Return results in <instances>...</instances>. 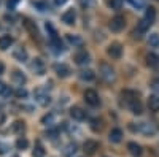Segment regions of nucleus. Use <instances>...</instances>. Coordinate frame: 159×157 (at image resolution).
<instances>
[{
  "label": "nucleus",
  "instance_id": "f8f14e48",
  "mask_svg": "<svg viewBox=\"0 0 159 157\" xmlns=\"http://www.w3.org/2000/svg\"><path fill=\"white\" fill-rule=\"evenodd\" d=\"M70 116L73 117L75 121H83L84 117H86V113H84L81 108L75 107V108H72V110H70Z\"/></svg>",
  "mask_w": 159,
  "mask_h": 157
},
{
  "label": "nucleus",
  "instance_id": "5701e85b",
  "mask_svg": "<svg viewBox=\"0 0 159 157\" xmlns=\"http://www.w3.org/2000/svg\"><path fill=\"white\" fill-rule=\"evenodd\" d=\"M154 18H156V10H154L153 7H148V8H147V11H145V19H147L148 22H151V24H153Z\"/></svg>",
  "mask_w": 159,
  "mask_h": 157
},
{
  "label": "nucleus",
  "instance_id": "6e6552de",
  "mask_svg": "<svg viewBox=\"0 0 159 157\" xmlns=\"http://www.w3.org/2000/svg\"><path fill=\"white\" fill-rule=\"evenodd\" d=\"M30 68L37 73V75H45V63L42 59H34V62L30 63Z\"/></svg>",
  "mask_w": 159,
  "mask_h": 157
},
{
  "label": "nucleus",
  "instance_id": "f257e3e1",
  "mask_svg": "<svg viewBox=\"0 0 159 157\" xmlns=\"http://www.w3.org/2000/svg\"><path fill=\"white\" fill-rule=\"evenodd\" d=\"M99 75H100L102 80H103L105 83H108V84H111V83L116 81V73H115V70L111 68V65H108V63H102V65H100Z\"/></svg>",
  "mask_w": 159,
  "mask_h": 157
},
{
  "label": "nucleus",
  "instance_id": "a18cd8bd",
  "mask_svg": "<svg viewBox=\"0 0 159 157\" xmlns=\"http://www.w3.org/2000/svg\"><path fill=\"white\" fill-rule=\"evenodd\" d=\"M5 87H7V86H5L3 83H0V94H2V92H3V89H5Z\"/></svg>",
  "mask_w": 159,
  "mask_h": 157
},
{
  "label": "nucleus",
  "instance_id": "20e7f679",
  "mask_svg": "<svg viewBox=\"0 0 159 157\" xmlns=\"http://www.w3.org/2000/svg\"><path fill=\"white\" fill-rule=\"evenodd\" d=\"M134 130H137V132L143 133V135H153L156 132V129L153 124H148V122H140L137 127H132Z\"/></svg>",
  "mask_w": 159,
  "mask_h": 157
},
{
  "label": "nucleus",
  "instance_id": "a211bd4d",
  "mask_svg": "<svg viewBox=\"0 0 159 157\" xmlns=\"http://www.w3.org/2000/svg\"><path fill=\"white\" fill-rule=\"evenodd\" d=\"M11 78H13V81H15L16 84H19V86H22L24 83H25V76L19 72V70H15L11 73Z\"/></svg>",
  "mask_w": 159,
  "mask_h": 157
},
{
  "label": "nucleus",
  "instance_id": "1a4fd4ad",
  "mask_svg": "<svg viewBox=\"0 0 159 157\" xmlns=\"http://www.w3.org/2000/svg\"><path fill=\"white\" fill-rule=\"evenodd\" d=\"M54 72H56L57 76H61V78H67V76L70 75V68H69L65 63H56V65H54Z\"/></svg>",
  "mask_w": 159,
  "mask_h": 157
},
{
  "label": "nucleus",
  "instance_id": "393cba45",
  "mask_svg": "<svg viewBox=\"0 0 159 157\" xmlns=\"http://www.w3.org/2000/svg\"><path fill=\"white\" fill-rule=\"evenodd\" d=\"M80 78L84 80V81H92L94 80V72L92 70H83L81 73H80Z\"/></svg>",
  "mask_w": 159,
  "mask_h": 157
},
{
  "label": "nucleus",
  "instance_id": "72a5a7b5",
  "mask_svg": "<svg viewBox=\"0 0 159 157\" xmlns=\"http://www.w3.org/2000/svg\"><path fill=\"white\" fill-rule=\"evenodd\" d=\"M123 2H124V0H110V7L113 10H119L123 7Z\"/></svg>",
  "mask_w": 159,
  "mask_h": 157
},
{
  "label": "nucleus",
  "instance_id": "c9c22d12",
  "mask_svg": "<svg viewBox=\"0 0 159 157\" xmlns=\"http://www.w3.org/2000/svg\"><path fill=\"white\" fill-rule=\"evenodd\" d=\"M91 127H92V130H96V132H97V130L102 129V121L100 119H94L91 122Z\"/></svg>",
  "mask_w": 159,
  "mask_h": 157
},
{
  "label": "nucleus",
  "instance_id": "0eeeda50",
  "mask_svg": "<svg viewBox=\"0 0 159 157\" xmlns=\"http://www.w3.org/2000/svg\"><path fill=\"white\" fill-rule=\"evenodd\" d=\"M107 52H108V56H111L113 59H119L121 57V52H123V48H121L119 43H113V45L108 46Z\"/></svg>",
  "mask_w": 159,
  "mask_h": 157
},
{
  "label": "nucleus",
  "instance_id": "b1692460",
  "mask_svg": "<svg viewBox=\"0 0 159 157\" xmlns=\"http://www.w3.org/2000/svg\"><path fill=\"white\" fill-rule=\"evenodd\" d=\"M42 122L45 124V125H54V122H56V114H52V113H49V114H46V116H43V119H42Z\"/></svg>",
  "mask_w": 159,
  "mask_h": 157
},
{
  "label": "nucleus",
  "instance_id": "9b49d317",
  "mask_svg": "<svg viewBox=\"0 0 159 157\" xmlns=\"http://www.w3.org/2000/svg\"><path fill=\"white\" fill-rule=\"evenodd\" d=\"M89 54L86 51H80V52H76L75 54V62L78 63V65H86L88 62H89Z\"/></svg>",
  "mask_w": 159,
  "mask_h": 157
},
{
  "label": "nucleus",
  "instance_id": "9d476101",
  "mask_svg": "<svg viewBox=\"0 0 159 157\" xmlns=\"http://www.w3.org/2000/svg\"><path fill=\"white\" fill-rule=\"evenodd\" d=\"M75 19H76V13H75V10L65 11V13H64V16H62V21L67 24V25H73V24H75Z\"/></svg>",
  "mask_w": 159,
  "mask_h": 157
},
{
  "label": "nucleus",
  "instance_id": "a19ab883",
  "mask_svg": "<svg viewBox=\"0 0 159 157\" xmlns=\"http://www.w3.org/2000/svg\"><path fill=\"white\" fill-rule=\"evenodd\" d=\"M5 119H7V116H5V113H3V111H0V125H2V124L5 122Z\"/></svg>",
  "mask_w": 159,
  "mask_h": 157
},
{
  "label": "nucleus",
  "instance_id": "f3484780",
  "mask_svg": "<svg viewBox=\"0 0 159 157\" xmlns=\"http://www.w3.org/2000/svg\"><path fill=\"white\" fill-rule=\"evenodd\" d=\"M51 46H52V49H54L56 52H61V51L64 49V46H62V41H61V38H59L57 35L51 37Z\"/></svg>",
  "mask_w": 159,
  "mask_h": 157
},
{
  "label": "nucleus",
  "instance_id": "7ed1b4c3",
  "mask_svg": "<svg viewBox=\"0 0 159 157\" xmlns=\"http://www.w3.org/2000/svg\"><path fill=\"white\" fill-rule=\"evenodd\" d=\"M124 25H126V19H124V16L118 15V16H115V18L111 19V22H110V29H111L113 32H119V30H123V29H124Z\"/></svg>",
  "mask_w": 159,
  "mask_h": 157
},
{
  "label": "nucleus",
  "instance_id": "473e14b6",
  "mask_svg": "<svg viewBox=\"0 0 159 157\" xmlns=\"http://www.w3.org/2000/svg\"><path fill=\"white\" fill-rule=\"evenodd\" d=\"M24 25H25V27H27V29L30 30V33H32L34 37H37V27H35V25H34L30 21H25V22H24Z\"/></svg>",
  "mask_w": 159,
  "mask_h": 157
},
{
  "label": "nucleus",
  "instance_id": "e433bc0d",
  "mask_svg": "<svg viewBox=\"0 0 159 157\" xmlns=\"http://www.w3.org/2000/svg\"><path fill=\"white\" fill-rule=\"evenodd\" d=\"M80 2H81V5H83V7H86V8L94 7V5H96V0H80Z\"/></svg>",
  "mask_w": 159,
  "mask_h": 157
},
{
  "label": "nucleus",
  "instance_id": "4be33fe9",
  "mask_svg": "<svg viewBox=\"0 0 159 157\" xmlns=\"http://www.w3.org/2000/svg\"><path fill=\"white\" fill-rule=\"evenodd\" d=\"M67 40L70 45L73 46H83V38L81 37H76V35H67Z\"/></svg>",
  "mask_w": 159,
  "mask_h": 157
},
{
  "label": "nucleus",
  "instance_id": "a878e982",
  "mask_svg": "<svg viewBox=\"0 0 159 157\" xmlns=\"http://www.w3.org/2000/svg\"><path fill=\"white\" fill-rule=\"evenodd\" d=\"M148 45H150L151 48H157V46H159V35H157V33H151V35L148 37Z\"/></svg>",
  "mask_w": 159,
  "mask_h": 157
},
{
  "label": "nucleus",
  "instance_id": "423d86ee",
  "mask_svg": "<svg viewBox=\"0 0 159 157\" xmlns=\"http://www.w3.org/2000/svg\"><path fill=\"white\" fill-rule=\"evenodd\" d=\"M83 151L88 154V155H92V154H94L97 149H99V143L97 141H94V140H86L84 141V145H83Z\"/></svg>",
  "mask_w": 159,
  "mask_h": 157
},
{
  "label": "nucleus",
  "instance_id": "4468645a",
  "mask_svg": "<svg viewBox=\"0 0 159 157\" xmlns=\"http://www.w3.org/2000/svg\"><path fill=\"white\" fill-rule=\"evenodd\" d=\"M11 45H13V38L10 35H2V37H0V49H2V51L8 49Z\"/></svg>",
  "mask_w": 159,
  "mask_h": 157
},
{
  "label": "nucleus",
  "instance_id": "39448f33",
  "mask_svg": "<svg viewBox=\"0 0 159 157\" xmlns=\"http://www.w3.org/2000/svg\"><path fill=\"white\" fill-rule=\"evenodd\" d=\"M84 100H86L88 105H91V107H97L99 102H100L97 92H96V90H92V89H88L84 92Z\"/></svg>",
  "mask_w": 159,
  "mask_h": 157
},
{
  "label": "nucleus",
  "instance_id": "412c9836",
  "mask_svg": "<svg viewBox=\"0 0 159 157\" xmlns=\"http://www.w3.org/2000/svg\"><path fill=\"white\" fill-rule=\"evenodd\" d=\"M147 63L150 65V67H156V65L159 63V56L154 54V52H150V54L147 56Z\"/></svg>",
  "mask_w": 159,
  "mask_h": 157
},
{
  "label": "nucleus",
  "instance_id": "ddd939ff",
  "mask_svg": "<svg viewBox=\"0 0 159 157\" xmlns=\"http://www.w3.org/2000/svg\"><path fill=\"white\" fill-rule=\"evenodd\" d=\"M13 56H15V59L19 60V62H25L27 60V51L24 48H16L15 52H13Z\"/></svg>",
  "mask_w": 159,
  "mask_h": 157
},
{
  "label": "nucleus",
  "instance_id": "ea45409f",
  "mask_svg": "<svg viewBox=\"0 0 159 157\" xmlns=\"http://www.w3.org/2000/svg\"><path fill=\"white\" fill-rule=\"evenodd\" d=\"M154 90H157V92H159V80H154L153 81V86H151Z\"/></svg>",
  "mask_w": 159,
  "mask_h": 157
},
{
  "label": "nucleus",
  "instance_id": "f704fd0d",
  "mask_svg": "<svg viewBox=\"0 0 159 157\" xmlns=\"http://www.w3.org/2000/svg\"><path fill=\"white\" fill-rule=\"evenodd\" d=\"M15 95H16L18 98H25V97H27V90H25L24 87H19L16 92H15Z\"/></svg>",
  "mask_w": 159,
  "mask_h": 157
},
{
  "label": "nucleus",
  "instance_id": "58836bf2",
  "mask_svg": "<svg viewBox=\"0 0 159 157\" xmlns=\"http://www.w3.org/2000/svg\"><path fill=\"white\" fill-rule=\"evenodd\" d=\"M57 133H59L57 130H49V132H48V137H49L51 140H54V138L57 137Z\"/></svg>",
  "mask_w": 159,
  "mask_h": 157
},
{
  "label": "nucleus",
  "instance_id": "dca6fc26",
  "mask_svg": "<svg viewBox=\"0 0 159 157\" xmlns=\"http://www.w3.org/2000/svg\"><path fill=\"white\" fill-rule=\"evenodd\" d=\"M129 108H130V111L134 113V114H142V103H140L139 98L129 102Z\"/></svg>",
  "mask_w": 159,
  "mask_h": 157
},
{
  "label": "nucleus",
  "instance_id": "4c0bfd02",
  "mask_svg": "<svg viewBox=\"0 0 159 157\" xmlns=\"http://www.w3.org/2000/svg\"><path fill=\"white\" fill-rule=\"evenodd\" d=\"M11 94H13V90H11V89H10L8 86H7V87L3 89V92H2V95H3V97H10Z\"/></svg>",
  "mask_w": 159,
  "mask_h": 157
},
{
  "label": "nucleus",
  "instance_id": "7c9ffc66",
  "mask_svg": "<svg viewBox=\"0 0 159 157\" xmlns=\"http://www.w3.org/2000/svg\"><path fill=\"white\" fill-rule=\"evenodd\" d=\"M127 2L134 7V8H137V10H142L143 7H145V2L143 0H127Z\"/></svg>",
  "mask_w": 159,
  "mask_h": 157
},
{
  "label": "nucleus",
  "instance_id": "79ce46f5",
  "mask_svg": "<svg viewBox=\"0 0 159 157\" xmlns=\"http://www.w3.org/2000/svg\"><path fill=\"white\" fill-rule=\"evenodd\" d=\"M54 2H56V5H57V7H62V5H65V3H67L69 0H54Z\"/></svg>",
  "mask_w": 159,
  "mask_h": 157
},
{
  "label": "nucleus",
  "instance_id": "c03bdc74",
  "mask_svg": "<svg viewBox=\"0 0 159 157\" xmlns=\"http://www.w3.org/2000/svg\"><path fill=\"white\" fill-rule=\"evenodd\" d=\"M3 70H5V65H3L2 62H0V75H2V73H3Z\"/></svg>",
  "mask_w": 159,
  "mask_h": 157
},
{
  "label": "nucleus",
  "instance_id": "aec40b11",
  "mask_svg": "<svg viewBox=\"0 0 159 157\" xmlns=\"http://www.w3.org/2000/svg\"><path fill=\"white\" fill-rule=\"evenodd\" d=\"M148 107L151 111H159V97L157 95H151L148 98Z\"/></svg>",
  "mask_w": 159,
  "mask_h": 157
},
{
  "label": "nucleus",
  "instance_id": "6ab92c4d",
  "mask_svg": "<svg viewBox=\"0 0 159 157\" xmlns=\"http://www.w3.org/2000/svg\"><path fill=\"white\" fill-rule=\"evenodd\" d=\"M127 149H129V152H130L132 155H135V157H139V155L142 154V146L137 145V143H134V141L127 145Z\"/></svg>",
  "mask_w": 159,
  "mask_h": 157
},
{
  "label": "nucleus",
  "instance_id": "f03ea898",
  "mask_svg": "<svg viewBox=\"0 0 159 157\" xmlns=\"http://www.w3.org/2000/svg\"><path fill=\"white\" fill-rule=\"evenodd\" d=\"M34 97H35V102L42 107H46V105L51 102V97L48 95V92H45L43 89H37L34 92Z\"/></svg>",
  "mask_w": 159,
  "mask_h": 157
},
{
  "label": "nucleus",
  "instance_id": "bb28decb",
  "mask_svg": "<svg viewBox=\"0 0 159 157\" xmlns=\"http://www.w3.org/2000/svg\"><path fill=\"white\" fill-rule=\"evenodd\" d=\"M75 152H76V145H75V143H70V145H67L65 149H64V155H67V157H70Z\"/></svg>",
  "mask_w": 159,
  "mask_h": 157
},
{
  "label": "nucleus",
  "instance_id": "2eb2a0df",
  "mask_svg": "<svg viewBox=\"0 0 159 157\" xmlns=\"http://www.w3.org/2000/svg\"><path fill=\"white\" fill-rule=\"evenodd\" d=\"M110 141L111 143H119L123 140V132H121V129H113L111 132H110Z\"/></svg>",
  "mask_w": 159,
  "mask_h": 157
},
{
  "label": "nucleus",
  "instance_id": "37998d69",
  "mask_svg": "<svg viewBox=\"0 0 159 157\" xmlns=\"http://www.w3.org/2000/svg\"><path fill=\"white\" fill-rule=\"evenodd\" d=\"M18 2H19V0H8V7H11V8H13V7H15Z\"/></svg>",
  "mask_w": 159,
  "mask_h": 157
},
{
  "label": "nucleus",
  "instance_id": "cd10ccee",
  "mask_svg": "<svg viewBox=\"0 0 159 157\" xmlns=\"http://www.w3.org/2000/svg\"><path fill=\"white\" fill-rule=\"evenodd\" d=\"M24 129H25V125H24L22 121H16L15 124H13V132L15 133H22Z\"/></svg>",
  "mask_w": 159,
  "mask_h": 157
},
{
  "label": "nucleus",
  "instance_id": "c756f323",
  "mask_svg": "<svg viewBox=\"0 0 159 157\" xmlns=\"http://www.w3.org/2000/svg\"><path fill=\"white\" fill-rule=\"evenodd\" d=\"M43 155H45L43 146L40 145V143H37V145H35V149H34V157H43Z\"/></svg>",
  "mask_w": 159,
  "mask_h": 157
},
{
  "label": "nucleus",
  "instance_id": "2f4dec72",
  "mask_svg": "<svg viewBox=\"0 0 159 157\" xmlns=\"http://www.w3.org/2000/svg\"><path fill=\"white\" fill-rule=\"evenodd\" d=\"M27 146H29V141L25 140V138H19V140L16 141V148H18V149H25Z\"/></svg>",
  "mask_w": 159,
  "mask_h": 157
},
{
  "label": "nucleus",
  "instance_id": "c85d7f7f",
  "mask_svg": "<svg viewBox=\"0 0 159 157\" xmlns=\"http://www.w3.org/2000/svg\"><path fill=\"white\" fill-rule=\"evenodd\" d=\"M150 25H151V22H148L147 19H140V22H139V33H142V32H145L147 29H150Z\"/></svg>",
  "mask_w": 159,
  "mask_h": 157
}]
</instances>
